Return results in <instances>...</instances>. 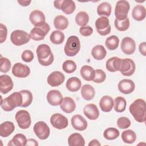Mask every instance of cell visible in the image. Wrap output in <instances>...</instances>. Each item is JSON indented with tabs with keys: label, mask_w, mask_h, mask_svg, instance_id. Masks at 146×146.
Wrapping results in <instances>:
<instances>
[{
	"label": "cell",
	"mask_w": 146,
	"mask_h": 146,
	"mask_svg": "<svg viewBox=\"0 0 146 146\" xmlns=\"http://www.w3.org/2000/svg\"><path fill=\"white\" fill-rule=\"evenodd\" d=\"M26 145H34V146H38V143L36 140L34 139H29L27 140Z\"/></svg>",
	"instance_id": "obj_53"
},
{
	"label": "cell",
	"mask_w": 146,
	"mask_h": 146,
	"mask_svg": "<svg viewBox=\"0 0 146 146\" xmlns=\"http://www.w3.org/2000/svg\"><path fill=\"white\" fill-rule=\"evenodd\" d=\"M68 144L70 146H84L85 141L82 135L79 133H74L68 137Z\"/></svg>",
	"instance_id": "obj_28"
},
{
	"label": "cell",
	"mask_w": 146,
	"mask_h": 146,
	"mask_svg": "<svg viewBox=\"0 0 146 146\" xmlns=\"http://www.w3.org/2000/svg\"><path fill=\"white\" fill-rule=\"evenodd\" d=\"M80 49V42L79 38L75 35L68 37L64 46V51L67 56H74Z\"/></svg>",
	"instance_id": "obj_3"
},
{
	"label": "cell",
	"mask_w": 146,
	"mask_h": 146,
	"mask_svg": "<svg viewBox=\"0 0 146 146\" xmlns=\"http://www.w3.org/2000/svg\"><path fill=\"white\" fill-rule=\"evenodd\" d=\"M29 19L31 23L36 27L40 26L46 22L44 14L39 10H33L30 14Z\"/></svg>",
	"instance_id": "obj_18"
},
{
	"label": "cell",
	"mask_w": 146,
	"mask_h": 146,
	"mask_svg": "<svg viewBox=\"0 0 146 146\" xmlns=\"http://www.w3.org/2000/svg\"><path fill=\"white\" fill-rule=\"evenodd\" d=\"M114 25L116 29L120 31H124L128 29L129 27V20L127 18L123 21H119L116 19H115Z\"/></svg>",
	"instance_id": "obj_43"
},
{
	"label": "cell",
	"mask_w": 146,
	"mask_h": 146,
	"mask_svg": "<svg viewBox=\"0 0 146 146\" xmlns=\"http://www.w3.org/2000/svg\"><path fill=\"white\" fill-rule=\"evenodd\" d=\"M30 39V34L21 30H15L10 35V40L12 43L18 46L27 43Z\"/></svg>",
	"instance_id": "obj_5"
},
{
	"label": "cell",
	"mask_w": 146,
	"mask_h": 146,
	"mask_svg": "<svg viewBox=\"0 0 146 146\" xmlns=\"http://www.w3.org/2000/svg\"><path fill=\"white\" fill-rule=\"evenodd\" d=\"M121 139L125 143H133L136 139V133L131 129L125 130L121 133Z\"/></svg>",
	"instance_id": "obj_37"
},
{
	"label": "cell",
	"mask_w": 146,
	"mask_h": 146,
	"mask_svg": "<svg viewBox=\"0 0 146 146\" xmlns=\"http://www.w3.org/2000/svg\"><path fill=\"white\" fill-rule=\"evenodd\" d=\"M71 125L73 128L78 131H84L87 127L86 120L80 115H75L71 117Z\"/></svg>",
	"instance_id": "obj_20"
},
{
	"label": "cell",
	"mask_w": 146,
	"mask_h": 146,
	"mask_svg": "<svg viewBox=\"0 0 146 146\" xmlns=\"http://www.w3.org/2000/svg\"><path fill=\"white\" fill-rule=\"evenodd\" d=\"M91 55L95 59L97 60H101L106 56L107 51L103 46L98 44L92 48Z\"/></svg>",
	"instance_id": "obj_29"
},
{
	"label": "cell",
	"mask_w": 146,
	"mask_h": 146,
	"mask_svg": "<svg viewBox=\"0 0 146 146\" xmlns=\"http://www.w3.org/2000/svg\"><path fill=\"white\" fill-rule=\"evenodd\" d=\"M136 65L134 61L129 58L121 59L119 71L122 75L129 76L133 74L135 71Z\"/></svg>",
	"instance_id": "obj_10"
},
{
	"label": "cell",
	"mask_w": 146,
	"mask_h": 146,
	"mask_svg": "<svg viewBox=\"0 0 146 146\" xmlns=\"http://www.w3.org/2000/svg\"><path fill=\"white\" fill-rule=\"evenodd\" d=\"M66 88L70 92H76L81 87L82 83L77 77L70 78L66 82Z\"/></svg>",
	"instance_id": "obj_31"
},
{
	"label": "cell",
	"mask_w": 146,
	"mask_h": 146,
	"mask_svg": "<svg viewBox=\"0 0 146 146\" xmlns=\"http://www.w3.org/2000/svg\"><path fill=\"white\" fill-rule=\"evenodd\" d=\"M50 30V26L46 22L40 26H34L30 33V38L34 40H41L44 39L45 36Z\"/></svg>",
	"instance_id": "obj_7"
},
{
	"label": "cell",
	"mask_w": 146,
	"mask_h": 146,
	"mask_svg": "<svg viewBox=\"0 0 146 146\" xmlns=\"http://www.w3.org/2000/svg\"><path fill=\"white\" fill-rule=\"evenodd\" d=\"M62 110L67 113H70L74 112L76 108V103L74 99L71 97H64L60 104Z\"/></svg>",
	"instance_id": "obj_21"
},
{
	"label": "cell",
	"mask_w": 146,
	"mask_h": 146,
	"mask_svg": "<svg viewBox=\"0 0 146 146\" xmlns=\"http://www.w3.org/2000/svg\"><path fill=\"white\" fill-rule=\"evenodd\" d=\"M11 64L10 60L5 57L1 56V64H0V71L3 73H6L10 70Z\"/></svg>",
	"instance_id": "obj_45"
},
{
	"label": "cell",
	"mask_w": 146,
	"mask_h": 146,
	"mask_svg": "<svg viewBox=\"0 0 146 146\" xmlns=\"http://www.w3.org/2000/svg\"><path fill=\"white\" fill-rule=\"evenodd\" d=\"M130 120L125 116L119 117L117 120V125L120 129H126L131 125Z\"/></svg>",
	"instance_id": "obj_47"
},
{
	"label": "cell",
	"mask_w": 146,
	"mask_h": 146,
	"mask_svg": "<svg viewBox=\"0 0 146 146\" xmlns=\"http://www.w3.org/2000/svg\"><path fill=\"white\" fill-rule=\"evenodd\" d=\"M7 35V30L5 25L2 23L0 24V43H3L6 38Z\"/></svg>",
	"instance_id": "obj_50"
},
{
	"label": "cell",
	"mask_w": 146,
	"mask_h": 146,
	"mask_svg": "<svg viewBox=\"0 0 146 146\" xmlns=\"http://www.w3.org/2000/svg\"><path fill=\"white\" fill-rule=\"evenodd\" d=\"M117 87L120 92L127 95L132 93L134 91L135 84L132 80L124 79L119 82Z\"/></svg>",
	"instance_id": "obj_15"
},
{
	"label": "cell",
	"mask_w": 146,
	"mask_h": 146,
	"mask_svg": "<svg viewBox=\"0 0 146 146\" xmlns=\"http://www.w3.org/2000/svg\"><path fill=\"white\" fill-rule=\"evenodd\" d=\"M54 56L53 54L52 53L48 58L44 59H38V62L41 65L43 66H48L52 63V62H54Z\"/></svg>",
	"instance_id": "obj_51"
},
{
	"label": "cell",
	"mask_w": 146,
	"mask_h": 146,
	"mask_svg": "<svg viewBox=\"0 0 146 146\" xmlns=\"http://www.w3.org/2000/svg\"><path fill=\"white\" fill-rule=\"evenodd\" d=\"M97 32L100 35L105 36L110 33L111 27L110 25V21L107 17L102 16L98 18L95 23Z\"/></svg>",
	"instance_id": "obj_8"
},
{
	"label": "cell",
	"mask_w": 146,
	"mask_h": 146,
	"mask_svg": "<svg viewBox=\"0 0 146 146\" xmlns=\"http://www.w3.org/2000/svg\"><path fill=\"white\" fill-rule=\"evenodd\" d=\"M15 130V126L13 122L6 121L0 125V136L3 137L9 136Z\"/></svg>",
	"instance_id": "obj_23"
},
{
	"label": "cell",
	"mask_w": 146,
	"mask_h": 146,
	"mask_svg": "<svg viewBox=\"0 0 146 146\" xmlns=\"http://www.w3.org/2000/svg\"><path fill=\"white\" fill-rule=\"evenodd\" d=\"M129 110L136 121L145 123L146 120L145 102L143 99H137L131 104Z\"/></svg>",
	"instance_id": "obj_1"
},
{
	"label": "cell",
	"mask_w": 146,
	"mask_h": 146,
	"mask_svg": "<svg viewBox=\"0 0 146 146\" xmlns=\"http://www.w3.org/2000/svg\"><path fill=\"white\" fill-rule=\"evenodd\" d=\"M27 140L25 135L22 133H17L9 142L7 145L25 146L26 145Z\"/></svg>",
	"instance_id": "obj_34"
},
{
	"label": "cell",
	"mask_w": 146,
	"mask_h": 146,
	"mask_svg": "<svg viewBox=\"0 0 146 146\" xmlns=\"http://www.w3.org/2000/svg\"><path fill=\"white\" fill-rule=\"evenodd\" d=\"M38 59H44L48 58L52 54L50 47L46 44H39L36 50Z\"/></svg>",
	"instance_id": "obj_25"
},
{
	"label": "cell",
	"mask_w": 146,
	"mask_h": 146,
	"mask_svg": "<svg viewBox=\"0 0 146 146\" xmlns=\"http://www.w3.org/2000/svg\"><path fill=\"white\" fill-rule=\"evenodd\" d=\"M22 96L20 92H15L5 98H1V106L5 111H11L17 107H21Z\"/></svg>",
	"instance_id": "obj_2"
},
{
	"label": "cell",
	"mask_w": 146,
	"mask_h": 146,
	"mask_svg": "<svg viewBox=\"0 0 146 146\" xmlns=\"http://www.w3.org/2000/svg\"><path fill=\"white\" fill-rule=\"evenodd\" d=\"M81 76L86 81H91L95 78V70L90 66L84 65L80 70Z\"/></svg>",
	"instance_id": "obj_26"
},
{
	"label": "cell",
	"mask_w": 146,
	"mask_h": 146,
	"mask_svg": "<svg viewBox=\"0 0 146 146\" xmlns=\"http://www.w3.org/2000/svg\"><path fill=\"white\" fill-rule=\"evenodd\" d=\"M62 2V0H58V1H55L54 2V6L55 8H56L58 10H60V4Z\"/></svg>",
	"instance_id": "obj_56"
},
{
	"label": "cell",
	"mask_w": 146,
	"mask_h": 146,
	"mask_svg": "<svg viewBox=\"0 0 146 146\" xmlns=\"http://www.w3.org/2000/svg\"><path fill=\"white\" fill-rule=\"evenodd\" d=\"M83 113L90 120H96L99 116V111L97 106L92 103L86 105L83 108Z\"/></svg>",
	"instance_id": "obj_19"
},
{
	"label": "cell",
	"mask_w": 146,
	"mask_h": 146,
	"mask_svg": "<svg viewBox=\"0 0 146 146\" xmlns=\"http://www.w3.org/2000/svg\"><path fill=\"white\" fill-rule=\"evenodd\" d=\"M33 130L35 135L40 140H46L50 136V128L43 121H39L36 123L34 125Z\"/></svg>",
	"instance_id": "obj_9"
},
{
	"label": "cell",
	"mask_w": 146,
	"mask_h": 146,
	"mask_svg": "<svg viewBox=\"0 0 146 146\" xmlns=\"http://www.w3.org/2000/svg\"><path fill=\"white\" fill-rule=\"evenodd\" d=\"M17 2L22 6H27L30 4L31 1H17Z\"/></svg>",
	"instance_id": "obj_55"
},
{
	"label": "cell",
	"mask_w": 146,
	"mask_h": 146,
	"mask_svg": "<svg viewBox=\"0 0 146 146\" xmlns=\"http://www.w3.org/2000/svg\"><path fill=\"white\" fill-rule=\"evenodd\" d=\"M64 74L58 71H53L47 78V83L51 87H57L61 85L64 81Z\"/></svg>",
	"instance_id": "obj_13"
},
{
	"label": "cell",
	"mask_w": 146,
	"mask_h": 146,
	"mask_svg": "<svg viewBox=\"0 0 146 146\" xmlns=\"http://www.w3.org/2000/svg\"><path fill=\"white\" fill-rule=\"evenodd\" d=\"M63 96L61 92L57 90H52L48 92L47 94V100L52 106L60 105L63 100Z\"/></svg>",
	"instance_id": "obj_16"
},
{
	"label": "cell",
	"mask_w": 146,
	"mask_h": 146,
	"mask_svg": "<svg viewBox=\"0 0 146 146\" xmlns=\"http://www.w3.org/2000/svg\"><path fill=\"white\" fill-rule=\"evenodd\" d=\"M121 59L117 56H113L108 59L106 64L107 70L110 72H116L119 71L121 65Z\"/></svg>",
	"instance_id": "obj_22"
},
{
	"label": "cell",
	"mask_w": 146,
	"mask_h": 146,
	"mask_svg": "<svg viewBox=\"0 0 146 146\" xmlns=\"http://www.w3.org/2000/svg\"><path fill=\"white\" fill-rule=\"evenodd\" d=\"M12 74L17 78H26L30 74V68L27 65L22 63H16L12 68Z\"/></svg>",
	"instance_id": "obj_12"
},
{
	"label": "cell",
	"mask_w": 146,
	"mask_h": 146,
	"mask_svg": "<svg viewBox=\"0 0 146 146\" xmlns=\"http://www.w3.org/2000/svg\"><path fill=\"white\" fill-rule=\"evenodd\" d=\"M15 118L19 127L23 129H27L31 123L30 113L26 110L18 111L15 116Z\"/></svg>",
	"instance_id": "obj_6"
},
{
	"label": "cell",
	"mask_w": 146,
	"mask_h": 146,
	"mask_svg": "<svg viewBox=\"0 0 146 146\" xmlns=\"http://www.w3.org/2000/svg\"><path fill=\"white\" fill-rule=\"evenodd\" d=\"M127 102L125 98L121 96L116 97L113 102V108L116 112H122L126 108Z\"/></svg>",
	"instance_id": "obj_36"
},
{
	"label": "cell",
	"mask_w": 146,
	"mask_h": 146,
	"mask_svg": "<svg viewBox=\"0 0 146 146\" xmlns=\"http://www.w3.org/2000/svg\"><path fill=\"white\" fill-rule=\"evenodd\" d=\"M82 98L86 100H92L95 95L94 88L90 84H84L81 88L80 91Z\"/></svg>",
	"instance_id": "obj_30"
},
{
	"label": "cell",
	"mask_w": 146,
	"mask_h": 146,
	"mask_svg": "<svg viewBox=\"0 0 146 146\" xmlns=\"http://www.w3.org/2000/svg\"><path fill=\"white\" fill-rule=\"evenodd\" d=\"M50 123L56 129H62L68 126L67 118L61 113H56L51 115L50 119Z\"/></svg>",
	"instance_id": "obj_11"
},
{
	"label": "cell",
	"mask_w": 146,
	"mask_h": 146,
	"mask_svg": "<svg viewBox=\"0 0 146 146\" xmlns=\"http://www.w3.org/2000/svg\"><path fill=\"white\" fill-rule=\"evenodd\" d=\"M146 11L145 8L141 5L135 6L132 11V18L137 21H141L145 18Z\"/></svg>",
	"instance_id": "obj_27"
},
{
	"label": "cell",
	"mask_w": 146,
	"mask_h": 146,
	"mask_svg": "<svg viewBox=\"0 0 146 146\" xmlns=\"http://www.w3.org/2000/svg\"><path fill=\"white\" fill-rule=\"evenodd\" d=\"M76 6L74 1L72 0H62L60 4L61 10L66 14H71L74 12Z\"/></svg>",
	"instance_id": "obj_32"
},
{
	"label": "cell",
	"mask_w": 146,
	"mask_h": 146,
	"mask_svg": "<svg viewBox=\"0 0 146 146\" xmlns=\"http://www.w3.org/2000/svg\"><path fill=\"white\" fill-rule=\"evenodd\" d=\"M50 41L55 44H62L64 39V34L59 30H55L52 32L50 36Z\"/></svg>",
	"instance_id": "obj_39"
},
{
	"label": "cell",
	"mask_w": 146,
	"mask_h": 146,
	"mask_svg": "<svg viewBox=\"0 0 146 146\" xmlns=\"http://www.w3.org/2000/svg\"><path fill=\"white\" fill-rule=\"evenodd\" d=\"M99 106L102 111L108 112L111 111L113 106V100L112 97L105 95L99 101Z\"/></svg>",
	"instance_id": "obj_24"
},
{
	"label": "cell",
	"mask_w": 146,
	"mask_h": 146,
	"mask_svg": "<svg viewBox=\"0 0 146 146\" xmlns=\"http://www.w3.org/2000/svg\"><path fill=\"white\" fill-rule=\"evenodd\" d=\"M130 9L129 2L125 0H120L116 2L115 9L116 19L123 21L128 18V13Z\"/></svg>",
	"instance_id": "obj_4"
},
{
	"label": "cell",
	"mask_w": 146,
	"mask_h": 146,
	"mask_svg": "<svg viewBox=\"0 0 146 146\" xmlns=\"http://www.w3.org/2000/svg\"><path fill=\"white\" fill-rule=\"evenodd\" d=\"M62 68L65 72L71 74L76 70V64L75 62L72 60H67L63 62Z\"/></svg>",
	"instance_id": "obj_44"
},
{
	"label": "cell",
	"mask_w": 146,
	"mask_h": 146,
	"mask_svg": "<svg viewBox=\"0 0 146 146\" xmlns=\"http://www.w3.org/2000/svg\"><path fill=\"white\" fill-rule=\"evenodd\" d=\"M139 50L141 55H143V56L146 55V43H145V42H143L139 44Z\"/></svg>",
	"instance_id": "obj_52"
},
{
	"label": "cell",
	"mask_w": 146,
	"mask_h": 146,
	"mask_svg": "<svg viewBox=\"0 0 146 146\" xmlns=\"http://www.w3.org/2000/svg\"><path fill=\"white\" fill-rule=\"evenodd\" d=\"M13 82L9 75L4 74L0 76V91L2 94L8 93L13 89Z\"/></svg>",
	"instance_id": "obj_17"
},
{
	"label": "cell",
	"mask_w": 146,
	"mask_h": 146,
	"mask_svg": "<svg viewBox=\"0 0 146 146\" xmlns=\"http://www.w3.org/2000/svg\"><path fill=\"white\" fill-rule=\"evenodd\" d=\"M101 144L97 139L92 140L88 144V146H100Z\"/></svg>",
	"instance_id": "obj_54"
},
{
	"label": "cell",
	"mask_w": 146,
	"mask_h": 146,
	"mask_svg": "<svg viewBox=\"0 0 146 146\" xmlns=\"http://www.w3.org/2000/svg\"><path fill=\"white\" fill-rule=\"evenodd\" d=\"M111 5L107 2H103L100 3L97 7V13L99 15H104L109 17L111 13Z\"/></svg>",
	"instance_id": "obj_35"
},
{
	"label": "cell",
	"mask_w": 146,
	"mask_h": 146,
	"mask_svg": "<svg viewBox=\"0 0 146 146\" xmlns=\"http://www.w3.org/2000/svg\"><path fill=\"white\" fill-rule=\"evenodd\" d=\"M93 29L90 26H84L80 27L79 33L80 34L84 36H90L93 33Z\"/></svg>",
	"instance_id": "obj_49"
},
{
	"label": "cell",
	"mask_w": 146,
	"mask_h": 146,
	"mask_svg": "<svg viewBox=\"0 0 146 146\" xmlns=\"http://www.w3.org/2000/svg\"><path fill=\"white\" fill-rule=\"evenodd\" d=\"M120 132L119 130L113 127L107 128L103 133L104 137L108 140H112L116 139L119 137Z\"/></svg>",
	"instance_id": "obj_42"
},
{
	"label": "cell",
	"mask_w": 146,
	"mask_h": 146,
	"mask_svg": "<svg viewBox=\"0 0 146 146\" xmlns=\"http://www.w3.org/2000/svg\"><path fill=\"white\" fill-rule=\"evenodd\" d=\"M89 15L85 11H79L75 16V22L76 24L80 26H84L88 23Z\"/></svg>",
	"instance_id": "obj_38"
},
{
	"label": "cell",
	"mask_w": 146,
	"mask_h": 146,
	"mask_svg": "<svg viewBox=\"0 0 146 146\" xmlns=\"http://www.w3.org/2000/svg\"><path fill=\"white\" fill-rule=\"evenodd\" d=\"M119 39L116 35H111L106 40V46L110 50H116L119 46Z\"/></svg>",
	"instance_id": "obj_41"
},
{
	"label": "cell",
	"mask_w": 146,
	"mask_h": 146,
	"mask_svg": "<svg viewBox=\"0 0 146 146\" xmlns=\"http://www.w3.org/2000/svg\"><path fill=\"white\" fill-rule=\"evenodd\" d=\"M106 79V74L103 70L101 69H97L95 70V75L93 79L94 82L96 83H101L103 82Z\"/></svg>",
	"instance_id": "obj_46"
},
{
	"label": "cell",
	"mask_w": 146,
	"mask_h": 146,
	"mask_svg": "<svg viewBox=\"0 0 146 146\" xmlns=\"http://www.w3.org/2000/svg\"><path fill=\"white\" fill-rule=\"evenodd\" d=\"M34 58V53L30 50H26L22 53L21 55V58L22 59L26 62L29 63L31 62Z\"/></svg>",
	"instance_id": "obj_48"
},
{
	"label": "cell",
	"mask_w": 146,
	"mask_h": 146,
	"mask_svg": "<svg viewBox=\"0 0 146 146\" xmlns=\"http://www.w3.org/2000/svg\"><path fill=\"white\" fill-rule=\"evenodd\" d=\"M121 49L127 55H131L135 51L136 43L135 40L130 37L124 38L121 42Z\"/></svg>",
	"instance_id": "obj_14"
},
{
	"label": "cell",
	"mask_w": 146,
	"mask_h": 146,
	"mask_svg": "<svg viewBox=\"0 0 146 146\" xmlns=\"http://www.w3.org/2000/svg\"><path fill=\"white\" fill-rule=\"evenodd\" d=\"M54 25L58 30H64L68 26V21L67 18L62 15H57L54 19Z\"/></svg>",
	"instance_id": "obj_33"
},
{
	"label": "cell",
	"mask_w": 146,
	"mask_h": 146,
	"mask_svg": "<svg viewBox=\"0 0 146 146\" xmlns=\"http://www.w3.org/2000/svg\"><path fill=\"white\" fill-rule=\"evenodd\" d=\"M22 96V107H29L33 102V94L27 90H23L19 91Z\"/></svg>",
	"instance_id": "obj_40"
}]
</instances>
